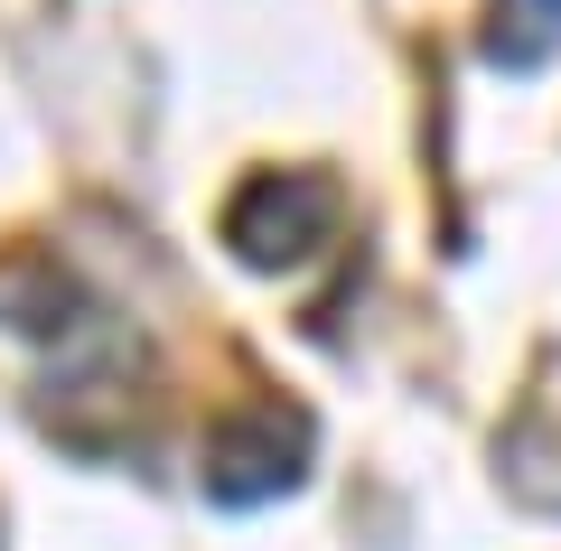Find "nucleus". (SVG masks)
<instances>
[{
	"mask_svg": "<svg viewBox=\"0 0 561 551\" xmlns=\"http://www.w3.org/2000/svg\"><path fill=\"white\" fill-rule=\"evenodd\" d=\"M300 458H309V412H280V402H253V412L216 421L206 431V495L216 505H262V495L300 486Z\"/></svg>",
	"mask_w": 561,
	"mask_h": 551,
	"instance_id": "1",
	"label": "nucleus"
},
{
	"mask_svg": "<svg viewBox=\"0 0 561 551\" xmlns=\"http://www.w3.org/2000/svg\"><path fill=\"white\" fill-rule=\"evenodd\" d=\"M328 225H337V187L309 177V169H272V177H253V187L225 206V243H234L253 272H280V262L319 253Z\"/></svg>",
	"mask_w": 561,
	"mask_h": 551,
	"instance_id": "2",
	"label": "nucleus"
},
{
	"mask_svg": "<svg viewBox=\"0 0 561 551\" xmlns=\"http://www.w3.org/2000/svg\"><path fill=\"white\" fill-rule=\"evenodd\" d=\"M0 328L66 336V328H76V280H66L47 253H10V262H0Z\"/></svg>",
	"mask_w": 561,
	"mask_h": 551,
	"instance_id": "3",
	"label": "nucleus"
},
{
	"mask_svg": "<svg viewBox=\"0 0 561 551\" xmlns=\"http://www.w3.org/2000/svg\"><path fill=\"white\" fill-rule=\"evenodd\" d=\"M552 47H561V0H496V28H486L496 66H542Z\"/></svg>",
	"mask_w": 561,
	"mask_h": 551,
	"instance_id": "4",
	"label": "nucleus"
}]
</instances>
